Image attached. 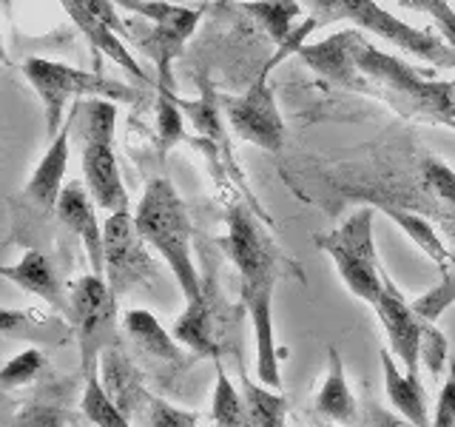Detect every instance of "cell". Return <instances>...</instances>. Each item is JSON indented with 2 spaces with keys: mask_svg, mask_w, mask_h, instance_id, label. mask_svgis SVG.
Masks as SVG:
<instances>
[{
  "mask_svg": "<svg viewBox=\"0 0 455 427\" xmlns=\"http://www.w3.org/2000/svg\"><path fill=\"white\" fill-rule=\"evenodd\" d=\"M353 57L362 75L373 83V94L387 100L404 117L455 128V85L424 77L402 57L370 46L362 35L353 43Z\"/></svg>",
  "mask_w": 455,
  "mask_h": 427,
  "instance_id": "cell-3",
  "label": "cell"
},
{
  "mask_svg": "<svg viewBox=\"0 0 455 427\" xmlns=\"http://www.w3.org/2000/svg\"><path fill=\"white\" fill-rule=\"evenodd\" d=\"M35 325L32 313L18 308H0V334H23Z\"/></svg>",
  "mask_w": 455,
  "mask_h": 427,
  "instance_id": "cell-36",
  "label": "cell"
},
{
  "mask_svg": "<svg viewBox=\"0 0 455 427\" xmlns=\"http://www.w3.org/2000/svg\"><path fill=\"white\" fill-rule=\"evenodd\" d=\"M49 356L40 348H26L20 353H14L9 362L0 365V391H14L26 388V384L37 382V376L46 370Z\"/></svg>",
  "mask_w": 455,
  "mask_h": 427,
  "instance_id": "cell-27",
  "label": "cell"
},
{
  "mask_svg": "<svg viewBox=\"0 0 455 427\" xmlns=\"http://www.w3.org/2000/svg\"><path fill=\"white\" fill-rule=\"evenodd\" d=\"M114 4L142 14L151 23V32L140 37V52L154 60L156 75H160V89L174 92L171 66L196 32L199 20H203V9L171 4V0H114Z\"/></svg>",
  "mask_w": 455,
  "mask_h": 427,
  "instance_id": "cell-10",
  "label": "cell"
},
{
  "mask_svg": "<svg viewBox=\"0 0 455 427\" xmlns=\"http://www.w3.org/2000/svg\"><path fill=\"white\" fill-rule=\"evenodd\" d=\"M123 331L128 334V339H132L142 353L151 356V359H156L160 365H171V367L188 365V356L182 353L177 336L168 334L151 310H146V308L125 310L123 313Z\"/></svg>",
  "mask_w": 455,
  "mask_h": 427,
  "instance_id": "cell-19",
  "label": "cell"
},
{
  "mask_svg": "<svg viewBox=\"0 0 455 427\" xmlns=\"http://www.w3.org/2000/svg\"><path fill=\"white\" fill-rule=\"evenodd\" d=\"M421 177L427 182V189L433 191V197L441 199L455 214V168H450L438 157H427L421 165Z\"/></svg>",
  "mask_w": 455,
  "mask_h": 427,
  "instance_id": "cell-32",
  "label": "cell"
},
{
  "mask_svg": "<svg viewBox=\"0 0 455 427\" xmlns=\"http://www.w3.org/2000/svg\"><path fill=\"white\" fill-rule=\"evenodd\" d=\"M6 60V54H4V35H0V63Z\"/></svg>",
  "mask_w": 455,
  "mask_h": 427,
  "instance_id": "cell-37",
  "label": "cell"
},
{
  "mask_svg": "<svg viewBox=\"0 0 455 427\" xmlns=\"http://www.w3.org/2000/svg\"><path fill=\"white\" fill-rule=\"evenodd\" d=\"M213 362V399H211V422L217 427H251V413L242 388H236L234 379L228 376V370L222 365V356H211Z\"/></svg>",
  "mask_w": 455,
  "mask_h": 427,
  "instance_id": "cell-22",
  "label": "cell"
},
{
  "mask_svg": "<svg viewBox=\"0 0 455 427\" xmlns=\"http://www.w3.org/2000/svg\"><path fill=\"white\" fill-rule=\"evenodd\" d=\"M83 123V182L89 189L97 208L108 214L132 211L128 191L117 165V151H114V132H117V103L106 97H85L80 100Z\"/></svg>",
  "mask_w": 455,
  "mask_h": 427,
  "instance_id": "cell-5",
  "label": "cell"
},
{
  "mask_svg": "<svg viewBox=\"0 0 455 427\" xmlns=\"http://www.w3.org/2000/svg\"><path fill=\"white\" fill-rule=\"evenodd\" d=\"M0 427H6V422H0Z\"/></svg>",
  "mask_w": 455,
  "mask_h": 427,
  "instance_id": "cell-38",
  "label": "cell"
},
{
  "mask_svg": "<svg viewBox=\"0 0 455 427\" xmlns=\"http://www.w3.org/2000/svg\"><path fill=\"white\" fill-rule=\"evenodd\" d=\"M395 4L410 12H421L427 18H433L438 35L444 37L447 46L455 49V9L450 6V0H395Z\"/></svg>",
  "mask_w": 455,
  "mask_h": 427,
  "instance_id": "cell-33",
  "label": "cell"
},
{
  "mask_svg": "<svg viewBox=\"0 0 455 427\" xmlns=\"http://www.w3.org/2000/svg\"><path fill=\"white\" fill-rule=\"evenodd\" d=\"M71 123L75 117H68L63 128L52 137L46 154L40 157V163L35 165L32 177H28L26 189L20 194V203L26 211H35L37 217H52L57 214V199H60L66 189V171H68V151H71Z\"/></svg>",
  "mask_w": 455,
  "mask_h": 427,
  "instance_id": "cell-13",
  "label": "cell"
},
{
  "mask_svg": "<svg viewBox=\"0 0 455 427\" xmlns=\"http://www.w3.org/2000/svg\"><path fill=\"white\" fill-rule=\"evenodd\" d=\"M376 317L387 334V345L393 356L404 365L407 374L419 376V365H421V339H424V319L416 313L410 299L398 291V285L387 277L384 270V288L381 296L376 299Z\"/></svg>",
  "mask_w": 455,
  "mask_h": 427,
  "instance_id": "cell-12",
  "label": "cell"
},
{
  "mask_svg": "<svg viewBox=\"0 0 455 427\" xmlns=\"http://www.w3.org/2000/svg\"><path fill=\"white\" fill-rule=\"evenodd\" d=\"M379 211H384L387 217L402 228V231L416 242V246L430 256V260L441 268V270H450V251L444 248V242H441V237L435 234V228L427 222L424 217H419V214H412L402 205H390V203H376Z\"/></svg>",
  "mask_w": 455,
  "mask_h": 427,
  "instance_id": "cell-23",
  "label": "cell"
},
{
  "mask_svg": "<svg viewBox=\"0 0 455 427\" xmlns=\"http://www.w3.org/2000/svg\"><path fill=\"white\" fill-rule=\"evenodd\" d=\"M77 4L83 9H89L94 18H100L108 28H114L117 35H125V23L117 14V9H114V0H77Z\"/></svg>",
  "mask_w": 455,
  "mask_h": 427,
  "instance_id": "cell-35",
  "label": "cell"
},
{
  "mask_svg": "<svg viewBox=\"0 0 455 427\" xmlns=\"http://www.w3.org/2000/svg\"><path fill=\"white\" fill-rule=\"evenodd\" d=\"M134 222L140 237L148 242V248L160 254V260L174 274L185 302H194L203 294V277H199L194 262V246H191V217L188 205L174 189L168 177L148 180L146 191H142Z\"/></svg>",
  "mask_w": 455,
  "mask_h": 427,
  "instance_id": "cell-2",
  "label": "cell"
},
{
  "mask_svg": "<svg viewBox=\"0 0 455 427\" xmlns=\"http://www.w3.org/2000/svg\"><path fill=\"white\" fill-rule=\"evenodd\" d=\"M0 365H4V362H0Z\"/></svg>",
  "mask_w": 455,
  "mask_h": 427,
  "instance_id": "cell-39",
  "label": "cell"
},
{
  "mask_svg": "<svg viewBox=\"0 0 455 427\" xmlns=\"http://www.w3.org/2000/svg\"><path fill=\"white\" fill-rule=\"evenodd\" d=\"M103 251H106V282L114 296L151 285L160 274L156 260L148 251V242L140 237L134 214L117 211L103 222Z\"/></svg>",
  "mask_w": 455,
  "mask_h": 427,
  "instance_id": "cell-11",
  "label": "cell"
},
{
  "mask_svg": "<svg viewBox=\"0 0 455 427\" xmlns=\"http://www.w3.org/2000/svg\"><path fill=\"white\" fill-rule=\"evenodd\" d=\"M455 302V268L444 270V277H441V282L435 285V288H430L427 294H421L416 302H412V308H416V313L424 319V322H433L438 319L441 313H444L450 305Z\"/></svg>",
  "mask_w": 455,
  "mask_h": 427,
  "instance_id": "cell-31",
  "label": "cell"
},
{
  "mask_svg": "<svg viewBox=\"0 0 455 427\" xmlns=\"http://www.w3.org/2000/svg\"><path fill=\"white\" fill-rule=\"evenodd\" d=\"M381 367H384V391H387L393 407L402 413L410 424L430 427L433 413L427 407V393L421 388V379L416 374H407V370H398V365L390 356V348L381 350Z\"/></svg>",
  "mask_w": 455,
  "mask_h": 427,
  "instance_id": "cell-21",
  "label": "cell"
},
{
  "mask_svg": "<svg viewBox=\"0 0 455 427\" xmlns=\"http://www.w3.org/2000/svg\"><path fill=\"white\" fill-rule=\"evenodd\" d=\"M242 393H245L251 427H288V399L276 388L267 384H256L245 370H242Z\"/></svg>",
  "mask_w": 455,
  "mask_h": 427,
  "instance_id": "cell-24",
  "label": "cell"
},
{
  "mask_svg": "<svg viewBox=\"0 0 455 427\" xmlns=\"http://www.w3.org/2000/svg\"><path fill=\"white\" fill-rule=\"evenodd\" d=\"M156 134H160V151H168L174 142L185 137L182 114L174 100V92L160 89V100H156Z\"/></svg>",
  "mask_w": 455,
  "mask_h": 427,
  "instance_id": "cell-28",
  "label": "cell"
},
{
  "mask_svg": "<svg viewBox=\"0 0 455 427\" xmlns=\"http://www.w3.org/2000/svg\"><path fill=\"white\" fill-rule=\"evenodd\" d=\"M68 322L77 334L83 379L100 370V353L120 345L117 296L111 294L106 277L85 274L68 285Z\"/></svg>",
  "mask_w": 455,
  "mask_h": 427,
  "instance_id": "cell-9",
  "label": "cell"
},
{
  "mask_svg": "<svg viewBox=\"0 0 455 427\" xmlns=\"http://www.w3.org/2000/svg\"><path fill=\"white\" fill-rule=\"evenodd\" d=\"M142 424L146 427H199V416L191 410L165 402L160 396H148L146 410H142Z\"/></svg>",
  "mask_w": 455,
  "mask_h": 427,
  "instance_id": "cell-30",
  "label": "cell"
},
{
  "mask_svg": "<svg viewBox=\"0 0 455 427\" xmlns=\"http://www.w3.org/2000/svg\"><path fill=\"white\" fill-rule=\"evenodd\" d=\"M319 23L307 18L305 23H299L293 28V35L279 46V52L270 57V60L259 68V75L251 83V89L239 97H228L222 100L225 106V117L231 123L234 134L245 142H253L265 151L279 154L284 146V120L279 114V103L274 94V85H270V71H274L276 63H282L284 57L296 54L305 46V37L316 28Z\"/></svg>",
  "mask_w": 455,
  "mask_h": 427,
  "instance_id": "cell-6",
  "label": "cell"
},
{
  "mask_svg": "<svg viewBox=\"0 0 455 427\" xmlns=\"http://www.w3.org/2000/svg\"><path fill=\"white\" fill-rule=\"evenodd\" d=\"M97 374H100V382H103V388L108 391V396L117 402V407L125 416L132 422L142 419V410H146L151 393L146 391V384H142L137 365L128 359L120 345H111L100 353Z\"/></svg>",
  "mask_w": 455,
  "mask_h": 427,
  "instance_id": "cell-17",
  "label": "cell"
},
{
  "mask_svg": "<svg viewBox=\"0 0 455 427\" xmlns=\"http://www.w3.org/2000/svg\"><path fill=\"white\" fill-rule=\"evenodd\" d=\"M71 416L60 402H32L6 422V427H68Z\"/></svg>",
  "mask_w": 455,
  "mask_h": 427,
  "instance_id": "cell-29",
  "label": "cell"
},
{
  "mask_svg": "<svg viewBox=\"0 0 455 427\" xmlns=\"http://www.w3.org/2000/svg\"><path fill=\"white\" fill-rule=\"evenodd\" d=\"M80 413L92 422V427H134L132 419L117 407V402L108 396V391L100 382V374L85 376L83 396H80Z\"/></svg>",
  "mask_w": 455,
  "mask_h": 427,
  "instance_id": "cell-26",
  "label": "cell"
},
{
  "mask_svg": "<svg viewBox=\"0 0 455 427\" xmlns=\"http://www.w3.org/2000/svg\"><path fill=\"white\" fill-rule=\"evenodd\" d=\"M299 4L319 26L347 20L435 68H455V49L447 46L444 37L404 23L393 12L379 6V0H299Z\"/></svg>",
  "mask_w": 455,
  "mask_h": 427,
  "instance_id": "cell-4",
  "label": "cell"
},
{
  "mask_svg": "<svg viewBox=\"0 0 455 427\" xmlns=\"http://www.w3.org/2000/svg\"><path fill=\"white\" fill-rule=\"evenodd\" d=\"M355 37H359V32L347 28V32H339L322 43H313V46H302L296 52V57H302L316 75L341 85V89L373 94V83H370L359 71V66H355V57H353Z\"/></svg>",
  "mask_w": 455,
  "mask_h": 427,
  "instance_id": "cell-14",
  "label": "cell"
},
{
  "mask_svg": "<svg viewBox=\"0 0 455 427\" xmlns=\"http://www.w3.org/2000/svg\"><path fill=\"white\" fill-rule=\"evenodd\" d=\"M376 205H362L350 217L336 225L333 231L316 234L313 242L336 265L339 279L345 288L367 305H376L384 288V268L376 254Z\"/></svg>",
  "mask_w": 455,
  "mask_h": 427,
  "instance_id": "cell-8",
  "label": "cell"
},
{
  "mask_svg": "<svg viewBox=\"0 0 455 427\" xmlns=\"http://www.w3.org/2000/svg\"><path fill=\"white\" fill-rule=\"evenodd\" d=\"M228 234L222 237V248L231 256L239 270V296L242 308L248 310L253 325V345H256V376L267 388H282V367L276 348V327H274V291L282 277L284 256L267 228L256 220V214L234 203L225 214Z\"/></svg>",
  "mask_w": 455,
  "mask_h": 427,
  "instance_id": "cell-1",
  "label": "cell"
},
{
  "mask_svg": "<svg viewBox=\"0 0 455 427\" xmlns=\"http://www.w3.org/2000/svg\"><path fill=\"white\" fill-rule=\"evenodd\" d=\"M57 4L63 6V12L71 18V23H75V26L80 28V35L92 43V49H94L97 54H106L108 60H114L120 68H125L128 75H132L137 83H142V85H148V83H151L146 71L140 68L137 57H134L132 52H128V46L120 40V35L114 32V28H108L103 20L94 18V14H92L89 9H83V6L77 4V0H57Z\"/></svg>",
  "mask_w": 455,
  "mask_h": 427,
  "instance_id": "cell-18",
  "label": "cell"
},
{
  "mask_svg": "<svg viewBox=\"0 0 455 427\" xmlns=\"http://www.w3.org/2000/svg\"><path fill=\"white\" fill-rule=\"evenodd\" d=\"M94 205L97 203L92 199L89 189H85V182H66L60 199H57V220L83 242L85 256H89V265H92V274L106 277L103 225L97 222Z\"/></svg>",
  "mask_w": 455,
  "mask_h": 427,
  "instance_id": "cell-15",
  "label": "cell"
},
{
  "mask_svg": "<svg viewBox=\"0 0 455 427\" xmlns=\"http://www.w3.org/2000/svg\"><path fill=\"white\" fill-rule=\"evenodd\" d=\"M430 427H455V362H450V374L444 379V388L438 393Z\"/></svg>",
  "mask_w": 455,
  "mask_h": 427,
  "instance_id": "cell-34",
  "label": "cell"
},
{
  "mask_svg": "<svg viewBox=\"0 0 455 427\" xmlns=\"http://www.w3.org/2000/svg\"><path fill=\"white\" fill-rule=\"evenodd\" d=\"M316 413L336 424L359 422V405H355V396L347 384L345 362H341V353L336 350V345H327V374L316 393Z\"/></svg>",
  "mask_w": 455,
  "mask_h": 427,
  "instance_id": "cell-20",
  "label": "cell"
},
{
  "mask_svg": "<svg viewBox=\"0 0 455 427\" xmlns=\"http://www.w3.org/2000/svg\"><path fill=\"white\" fill-rule=\"evenodd\" d=\"M0 277L9 279L12 285H18L20 291H28L40 296L49 308L60 310L68 317V291L63 285L60 270L54 268L52 256L43 254L37 248L26 251L20 262L14 265H0Z\"/></svg>",
  "mask_w": 455,
  "mask_h": 427,
  "instance_id": "cell-16",
  "label": "cell"
},
{
  "mask_svg": "<svg viewBox=\"0 0 455 427\" xmlns=\"http://www.w3.org/2000/svg\"><path fill=\"white\" fill-rule=\"evenodd\" d=\"M23 77L35 89L37 100L46 111V134L54 137L66 123V109L85 97H106L114 103H134L137 89L117 80L103 77L100 71H85L68 63L46 60V57H28L20 66Z\"/></svg>",
  "mask_w": 455,
  "mask_h": 427,
  "instance_id": "cell-7",
  "label": "cell"
},
{
  "mask_svg": "<svg viewBox=\"0 0 455 427\" xmlns=\"http://www.w3.org/2000/svg\"><path fill=\"white\" fill-rule=\"evenodd\" d=\"M242 9H245L251 18H256V23H259L279 46L293 35V28L299 26L296 18L302 14V4H299V0H245Z\"/></svg>",
  "mask_w": 455,
  "mask_h": 427,
  "instance_id": "cell-25",
  "label": "cell"
}]
</instances>
